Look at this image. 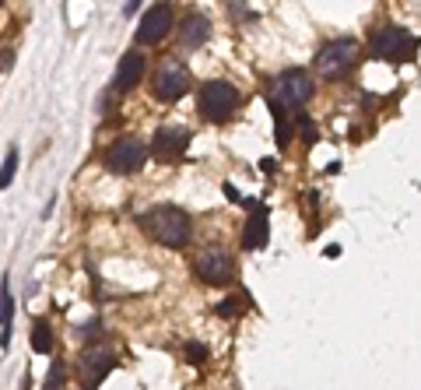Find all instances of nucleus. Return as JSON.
<instances>
[{
    "label": "nucleus",
    "mask_w": 421,
    "mask_h": 390,
    "mask_svg": "<svg viewBox=\"0 0 421 390\" xmlns=\"http://www.w3.org/2000/svg\"><path fill=\"white\" fill-rule=\"evenodd\" d=\"M137 221L148 232V239L162 243L168 250H183L190 243V215L183 208H176V204H158V208L144 211Z\"/></svg>",
    "instance_id": "1"
},
{
    "label": "nucleus",
    "mask_w": 421,
    "mask_h": 390,
    "mask_svg": "<svg viewBox=\"0 0 421 390\" xmlns=\"http://www.w3.org/2000/svg\"><path fill=\"white\" fill-rule=\"evenodd\" d=\"M313 78H309V71H302V67H295V71H285V74H278L274 78V85H270V95H267V102H270V109H302L309 99H313Z\"/></svg>",
    "instance_id": "2"
},
{
    "label": "nucleus",
    "mask_w": 421,
    "mask_h": 390,
    "mask_svg": "<svg viewBox=\"0 0 421 390\" xmlns=\"http://www.w3.org/2000/svg\"><path fill=\"white\" fill-rule=\"evenodd\" d=\"M369 53L376 60H386V64L415 60L418 56V36H411L400 25H382L379 32H372V39H369Z\"/></svg>",
    "instance_id": "3"
},
{
    "label": "nucleus",
    "mask_w": 421,
    "mask_h": 390,
    "mask_svg": "<svg viewBox=\"0 0 421 390\" xmlns=\"http://www.w3.org/2000/svg\"><path fill=\"white\" fill-rule=\"evenodd\" d=\"M239 102H243V95H239V88L232 85V81H208V85L201 88V95H197V109H201V116L208 124L232 120L235 109H239Z\"/></svg>",
    "instance_id": "4"
},
{
    "label": "nucleus",
    "mask_w": 421,
    "mask_h": 390,
    "mask_svg": "<svg viewBox=\"0 0 421 390\" xmlns=\"http://www.w3.org/2000/svg\"><path fill=\"white\" fill-rule=\"evenodd\" d=\"M358 60V46L355 39H330V43L320 46L316 53V71L327 78V81H340Z\"/></svg>",
    "instance_id": "5"
},
{
    "label": "nucleus",
    "mask_w": 421,
    "mask_h": 390,
    "mask_svg": "<svg viewBox=\"0 0 421 390\" xmlns=\"http://www.w3.org/2000/svg\"><path fill=\"white\" fill-rule=\"evenodd\" d=\"M148 151H151V148H148L141 137H120V141L106 151V166H109V173L130 176V173H137V169L144 166Z\"/></svg>",
    "instance_id": "6"
},
{
    "label": "nucleus",
    "mask_w": 421,
    "mask_h": 390,
    "mask_svg": "<svg viewBox=\"0 0 421 390\" xmlns=\"http://www.w3.org/2000/svg\"><path fill=\"white\" fill-rule=\"evenodd\" d=\"M193 274L204 285H228L232 274H235V264H232V257L221 246H204L197 254V260H193Z\"/></svg>",
    "instance_id": "7"
},
{
    "label": "nucleus",
    "mask_w": 421,
    "mask_h": 390,
    "mask_svg": "<svg viewBox=\"0 0 421 390\" xmlns=\"http://www.w3.org/2000/svg\"><path fill=\"white\" fill-rule=\"evenodd\" d=\"M155 99H162V102H176V99H183L186 91H190V71L179 64V60H166L158 71H155Z\"/></svg>",
    "instance_id": "8"
},
{
    "label": "nucleus",
    "mask_w": 421,
    "mask_h": 390,
    "mask_svg": "<svg viewBox=\"0 0 421 390\" xmlns=\"http://www.w3.org/2000/svg\"><path fill=\"white\" fill-rule=\"evenodd\" d=\"M172 25H176V14H172L168 4H155V7H148L144 18H141V25H137V43L141 46H158L168 32H172Z\"/></svg>",
    "instance_id": "9"
},
{
    "label": "nucleus",
    "mask_w": 421,
    "mask_h": 390,
    "mask_svg": "<svg viewBox=\"0 0 421 390\" xmlns=\"http://www.w3.org/2000/svg\"><path fill=\"white\" fill-rule=\"evenodd\" d=\"M190 130L186 127H162L155 130V137H151V155L158 159V162H179L183 155H186V148H190Z\"/></svg>",
    "instance_id": "10"
},
{
    "label": "nucleus",
    "mask_w": 421,
    "mask_h": 390,
    "mask_svg": "<svg viewBox=\"0 0 421 390\" xmlns=\"http://www.w3.org/2000/svg\"><path fill=\"white\" fill-rule=\"evenodd\" d=\"M113 366H116V355L109 351V348H88L81 355V362H78V373H81V384L84 390H95L109 373H113Z\"/></svg>",
    "instance_id": "11"
},
{
    "label": "nucleus",
    "mask_w": 421,
    "mask_h": 390,
    "mask_svg": "<svg viewBox=\"0 0 421 390\" xmlns=\"http://www.w3.org/2000/svg\"><path fill=\"white\" fill-rule=\"evenodd\" d=\"M243 204L250 208L246 229H243V250H263L267 236H270V211L260 201H243Z\"/></svg>",
    "instance_id": "12"
},
{
    "label": "nucleus",
    "mask_w": 421,
    "mask_h": 390,
    "mask_svg": "<svg viewBox=\"0 0 421 390\" xmlns=\"http://www.w3.org/2000/svg\"><path fill=\"white\" fill-rule=\"evenodd\" d=\"M210 39V21L201 11H190L179 25V49H201Z\"/></svg>",
    "instance_id": "13"
},
{
    "label": "nucleus",
    "mask_w": 421,
    "mask_h": 390,
    "mask_svg": "<svg viewBox=\"0 0 421 390\" xmlns=\"http://www.w3.org/2000/svg\"><path fill=\"white\" fill-rule=\"evenodd\" d=\"M144 67L148 64H144L141 53H126L123 60H120V67H116V91H130V88L144 78Z\"/></svg>",
    "instance_id": "14"
},
{
    "label": "nucleus",
    "mask_w": 421,
    "mask_h": 390,
    "mask_svg": "<svg viewBox=\"0 0 421 390\" xmlns=\"http://www.w3.org/2000/svg\"><path fill=\"white\" fill-rule=\"evenodd\" d=\"M0 320H4V331H0V345H11V320H14V296H11V285L4 278V309H0Z\"/></svg>",
    "instance_id": "15"
},
{
    "label": "nucleus",
    "mask_w": 421,
    "mask_h": 390,
    "mask_svg": "<svg viewBox=\"0 0 421 390\" xmlns=\"http://www.w3.org/2000/svg\"><path fill=\"white\" fill-rule=\"evenodd\" d=\"M32 351H39V355H49V351H53V331H49L46 320H36V324H32Z\"/></svg>",
    "instance_id": "16"
},
{
    "label": "nucleus",
    "mask_w": 421,
    "mask_h": 390,
    "mask_svg": "<svg viewBox=\"0 0 421 390\" xmlns=\"http://www.w3.org/2000/svg\"><path fill=\"white\" fill-rule=\"evenodd\" d=\"M295 127H298V134H302V144H305V148H313V144H316V137H320V134H316V124H313L305 113H295Z\"/></svg>",
    "instance_id": "17"
},
{
    "label": "nucleus",
    "mask_w": 421,
    "mask_h": 390,
    "mask_svg": "<svg viewBox=\"0 0 421 390\" xmlns=\"http://www.w3.org/2000/svg\"><path fill=\"white\" fill-rule=\"evenodd\" d=\"M64 380H67V366H64V362H53V366H49V376H46V384H42V390H64Z\"/></svg>",
    "instance_id": "18"
},
{
    "label": "nucleus",
    "mask_w": 421,
    "mask_h": 390,
    "mask_svg": "<svg viewBox=\"0 0 421 390\" xmlns=\"http://www.w3.org/2000/svg\"><path fill=\"white\" fill-rule=\"evenodd\" d=\"M243 309H246V299H243V296H228L225 303H221V306H218V309H214V313L228 320V316H239Z\"/></svg>",
    "instance_id": "19"
},
{
    "label": "nucleus",
    "mask_w": 421,
    "mask_h": 390,
    "mask_svg": "<svg viewBox=\"0 0 421 390\" xmlns=\"http://www.w3.org/2000/svg\"><path fill=\"white\" fill-rule=\"evenodd\" d=\"M14 169H18V151L11 148V151H7V162H4V176H0V186H11V176H14Z\"/></svg>",
    "instance_id": "20"
},
{
    "label": "nucleus",
    "mask_w": 421,
    "mask_h": 390,
    "mask_svg": "<svg viewBox=\"0 0 421 390\" xmlns=\"http://www.w3.org/2000/svg\"><path fill=\"white\" fill-rule=\"evenodd\" d=\"M186 359H190L193 366H201V362L208 359V348L201 345V341H190V345H186Z\"/></svg>",
    "instance_id": "21"
},
{
    "label": "nucleus",
    "mask_w": 421,
    "mask_h": 390,
    "mask_svg": "<svg viewBox=\"0 0 421 390\" xmlns=\"http://www.w3.org/2000/svg\"><path fill=\"white\" fill-rule=\"evenodd\" d=\"M225 197H228L232 204H243V197L235 194V186H232V183H225Z\"/></svg>",
    "instance_id": "22"
},
{
    "label": "nucleus",
    "mask_w": 421,
    "mask_h": 390,
    "mask_svg": "<svg viewBox=\"0 0 421 390\" xmlns=\"http://www.w3.org/2000/svg\"><path fill=\"white\" fill-rule=\"evenodd\" d=\"M260 169H263V173L270 176L274 169H278V162H274V159H263V162H260Z\"/></svg>",
    "instance_id": "23"
},
{
    "label": "nucleus",
    "mask_w": 421,
    "mask_h": 390,
    "mask_svg": "<svg viewBox=\"0 0 421 390\" xmlns=\"http://www.w3.org/2000/svg\"><path fill=\"white\" fill-rule=\"evenodd\" d=\"M137 4H141V0H126V4H123V14H133V11H137Z\"/></svg>",
    "instance_id": "24"
}]
</instances>
